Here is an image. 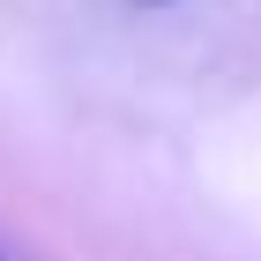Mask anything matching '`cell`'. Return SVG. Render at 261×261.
<instances>
[{
  "mask_svg": "<svg viewBox=\"0 0 261 261\" xmlns=\"http://www.w3.org/2000/svg\"><path fill=\"white\" fill-rule=\"evenodd\" d=\"M142 8H164V0H142Z\"/></svg>",
  "mask_w": 261,
  "mask_h": 261,
  "instance_id": "cell-1",
  "label": "cell"
},
{
  "mask_svg": "<svg viewBox=\"0 0 261 261\" xmlns=\"http://www.w3.org/2000/svg\"><path fill=\"white\" fill-rule=\"evenodd\" d=\"M0 261H8V254H0Z\"/></svg>",
  "mask_w": 261,
  "mask_h": 261,
  "instance_id": "cell-2",
  "label": "cell"
}]
</instances>
